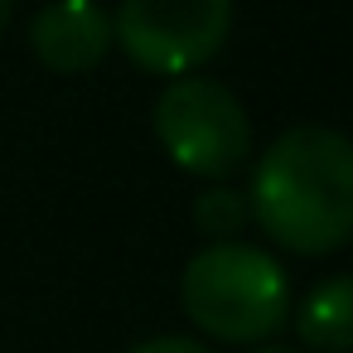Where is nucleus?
<instances>
[{
  "label": "nucleus",
  "mask_w": 353,
  "mask_h": 353,
  "mask_svg": "<svg viewBox=\"0 0 353 353\" xmlns=\"http://www.w3.org/2000/svg\"><path fill=\"white\" fill-rule=\"evenodd\" d=\"M295 334L314 353H353V276L319 281L295 314Z\"/></svg>",
  "instance_id": "obj_6"
},
{
  "label": "nucleus",
  "mask_w": 353,
  "mask_h": 353,
  "mask_svg": "<svg viewBox=\"0 0 353 353\" xmlns=\"http://www.w3.org/2000/svg\"><path fill=\"white\" fill-rule=\"evenodd\" d=\"M194 223H199L203 237H213V242H232V237L252 223V199L237 194V189H228V184H213V189L199 194V203H194Z\"/></svg>",
  "instance_id": "obj_7"
},
{
  "label": "nucleus",
  "mask_w": 353,
  "mask_h": 353,
  "mask_svg": "<svg viewBox=\"0 0 353 353\" xmlns=\"http://www.w3.org/2000/svg\"><path fill=\"white\" fill-rule=\"evenodd\" d=\"M30 49L54 73H92L112 49V20L97 0H49L30 20Z\"/></svg>",
  "instance_id": "obj_5"
},
{
  "label": "nucleus",
  "mask_w": 353,
  "mask_h": 353,
  "mask_svg": "<svg viewBox=\"0 0 353 353\" xmlns=\"http://www.w3.org/2000/svg\"><path fill=\"white\" fill-rule=\"evenodd\" d=\"M155 136L165 155L199 179H232L252 155V121L232 88L213 78H170L155 97Z\"/></svg>",
  "instance_id": "obj_3"
},
{
  "label": "nucleus",
  "mask_w": 353,
  "mask_h": 353,
  "mask_svg": "<svg viewBox=\"0 0 353 353\" xmlns=\"http://www.w3.org/2000/svg\"><path fill=\"white\" fill-rule=\"evenodd\" d=\"M232 30V0H121L112 44L145 73L184 78L203 68Z\"/></svg>",
  "instance_id": "obj_4"
},
{
  "label": "nucleus",
  "mask_w": 353,
  "mask_h": 353,
  "mask_svg": "<svg viewBox=\"0 0 353 353\" xmlns=\"http://www.w3.org/2000/svg\"><path fill=\"white\" fill-rule=\"evenodd\" d=\"M184 314L223 339V343H256L285 324L290 285L271 252L247 242H208L179 276Z\"/></svg>",
  "instance_id": "obj_2"
},
{
  "label": "nucleus",
  "mask_w": 353,
  "mask_h": 353,
  "mask_svg": "<svg viewBox=\"0 0 353 353\" xmlns=\"http://www.w3.org/2000/svg\"><path fill=\"white\" fill-rule=\"evenodd\" d=\"M252 218L271 242L324 256L353 237V141L329 126H290L252 170Z\"/></svg>",
  "instance_id": "obj_1"
},
{
  "label": "nucleus",
  "mask_w": 353,
  "mask_h": 353,
  "mask_svg": "<svg viewBox=\"0 0 353 353\" xmlns=\"http://www.w3.org/2000/svg\"><path fill=\"white\" fill-rule=\"evenodd\" d=\"M256 353H300V348H281V343H266V348H256Z\"/></svg>",
  "instance_id": "obj_10"
},
{
  "label": "nucleus",
  "mask_w": 353,
  "mask_h": 353,
  "mask_svg": "<svg viewBox=\"0 0 353 353\" xmlns=\"http://www.w3.org/2000/svg\"><path fill=\"white\" fill-rule=\"evenodd\" d=\"M10 10H15V0H0V34H6V25H10Z\"/></svg>",
  "instance_id": "obj_9"
},
{
  "label": "nucleus",
  "mask_w": 353,
  "mask_h": 353,
  "mask_svg": "<svg viewBox=\"0 0 353 353\" xmlns=\"http://www.w3.org/2000/svg\"><path fill=\"white\" fill-rule=\"evenodd\" d=\"M126 353H208L199 339H179V334H160V339H145V343H136V348H126Z\"/></svg>",
  "instance_id": "obj_8"
}]
</instances>
